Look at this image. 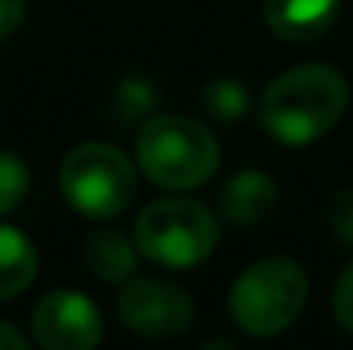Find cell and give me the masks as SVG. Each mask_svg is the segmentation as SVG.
I'll return each instance as SVG.
<instances>
[{"label": "cell", "instance_id": "cell-1", "mask_svg": "<svg viewBox=\"0 0 353 350\" xmlns=\"http://www.w3.org/2000/svg\"><path fill=\"white\" fill-rule=\"evenodd\" d=\"M347 79L333 66L305 62L268 83L257 100V117L274 141L299 148L330 134L347 110Z\"/></svg>", "mask_w": 353, "mask_h": 350}, {"label": "cell", "instance_id": "cell-2", "mask_svg": "<svg viewBox=\"0 0 353 350\" xmlns=\"http://www.w3.org/2000/svg\"><path fill=\"white\" fill-rule=\"evenodd\" d=\"M134 158L158 189H199L220 168V144L210 127L185 114H158L141 124Z\"/></svg>", "mask_w": 353, "mask_h": 350}, {"label": "cell", "instance_id": "cell-3", "mask_svg": "<svg viewBox=\"0 0 353 350\" xmlns=\"http://www.w3.org/2000/svg\"><path fill=\"white\" fill-rule=\"evenodd\" d=\"M309 278L292 257H264L240 271L230 289V316L234 323L257 337L271 340L285 333L305 309Z\"/></svg>", "mask_w": 353, "mask_h": 350}, {"label": "cell", "instance_id": "cell-4", "mask_svg": "<svg viewBox=\"0 0 353 350\" xmlns=\"http://www.w3.org/2000/svg\"><path fill=\"white\" fill-rule=\"evenodd\" d=\"M220 240V220L210 206L192 200H161L141 210L134 224V244L137 251L175 271H189L203 264Z\"/></svg>", "mask_w": 353, "mask_h": 350}, {"label": "cell", "instance_id": "cell-5", "mask_svg": "<svg viewBox=\"0 0 353 350\" xmlns=\"http://www.w3.org/2000/svg\"><path fill=\"white\" fill-rule=\"evenodd\" d=\"M59 186L65 203L90 217V220H110L120 217L134 196H137V168L134 162L103 141H90L72 148L62 158L59 168Z\"/></svg>", "mask_w": 353, "mask_h": 350}, {"label": "cell", "instance_id": "cell-6", "mask_svg": "<svg viewBox=\"0 0 353 350\" xmlns=\"http://www.w3.org/2000/svg\"><path fill=\"white\" fill-rule=\"evenodd\" d=\"M120 323L151 340L182 337L196 323V302L185 289L158 282V278H127L117 299Z\"/></svg>", "mask_w": 353, "mask_h": 350}, {"label": "cell", "instance_id": "cell-7", "mask_svg": "<svg viewBox=\"0 0 353 350\" xmlns=\"http://www.w3.org/2000/svg\"><path fill=\"white\" fill-rule=\"evenodd\" d=\"M31 333L45 350H93L103 340V316L83 292L62 289L34 306Z\"/></svg>", "mask_w": 353, "mask_h": 350}, {"label": "cell", "instance_id": "cell-8", "mask_svg": "<svg viewBox=\"0 0 353 350\" xmlns=\"http://www.w3.org/2000/svg\"><path fill=\"white\" fill-rule=\"evenodd\" d=\"M340 3L343 0H264V21L285 41H316L336 24Z\"/></svg>", "mask_w": 353, "mask_h": 350}, {"label": "cell", "instance_id": "cell-9", "mask_svg": "<svg viewBox=\"0 0 353 350\" xmlns=\"http://www.w3.org/2000/svg\"><path fill=\"white\" fill-rule=\"evenodd\" d=\"M278 206V186L268 172L247 168L236 172L234 179H227V186L220 189V213L230 224H261L274 213Z\"/></svg>", "mask_w": 353, "mask_h": 350}, {"label": "cell", "instance_id": "cell-10", "mask_svg": "<svg viewBox=\"0 0 353 350\" xmlns=\"http://www.w3.org/2000/svg\"><path fill=\"white\" fill-rule=\"evenodd\" d=\"M83 257H86V268L100 282H127L137 264V244L127 240V233L103 227L86 237Z\"/></svg>", "mask_w": 353, "mask_h": 350}, {"label": "cell", "instance_id": "cell-11", "mask_svg": "<svg viewBox=\"0 0 353 350\" xmlns=\"http://www.w3.org/2000/svg\"><path fill=\"white\" fill-rule=\"evenodd\" d=\"M38 275L34 244L10 224L0 220V299L21 295Z\"/></svg>", "mask_w": 353, "mask_h": 350}, {"label": "cell", "instance_id": "cell-12", "mask_svg": "<svg viewBox=\"0 0 353 350\" xmlns=\"http://www.w3.org/2000/svg\"><path fill=\"white\" fill-rule=\"evenodd\" d=\"M203 107L216 120H240V117L250 110V97H247L243 83H236L230 76H216L203 90Z\"/></svg>", "mask_w": 353, "mask_h": 350}, {"label": "cell", "instance_id": "cell-13", "mask_svg": "<svg viewBox=\"0 0 353 350\" xmlns=\"http://www.w3.org/2000/svg\"><path fill=\"white\" fill-rule=\"evenodd\" d=\"M31 189V172L21 155L0 148V213H10L24 203Z\"/></svg>", "mask_w": 353, "mask_h": 350}, {"label": "cell", "instance_id": "cell-14", "mask_svg": "<svg viewBox=\"0 0 353 350\" xmlns=\"http://www.w3.org/2000/svg\"><path fill=\"white\" fill-rule=\"evenodd\" d=\"M114 114L123 120V124H130V120H137V117H144L151 107H154V90H151V83L148 79H123L117 86V93H114Z\"/></svg>", "mask_w": 353, "mask_h": 350}, {"label": "cell", "instance_id": "cell-15", "mask_svg": "<svg viewBox=\"0 0 353 350\" xmlns=\"http://www.w3.org/2000/svg\"><path fill=\"white\" fill-rule=\"evenodd\" d=\"M326 220H330V231L340 244L353 247V186H343L333 193L330 206H326Z\"/></svg>", "mask_w": 353, "mask_h": 350}, {"label": "cell", "instance_id": "cell-16", "mask_svg": "<svg viewBox=\"0 0 353 350\" xmlns=\"http://www.w3.org/2000/svg\"><path fill=\"white\" fill-rule=\"evenodd\" d=\"M333 316L336 323L353 333V261L343 268V275L336 278V289H333Z\"/></svg>", "mask_w": 353, "mask_h": 350}, {"label": "cell", "instance_id": "cell-17", "mask_svg": "<svg viewBox=\"0 0 353 350\" xmlns=\"http://www.w3.org/2000/svg\"><path fill=\"white\" fill-rule=\"evenodd\" d=\"M28 14V0H0V38H10Z\"/></svg>", "mask_w": 353, "mask_h": 350}, {"label": "cell", "instance_id": "cell-18", "mask_svg": "<svg viewBox=\"0 0 353 350\" xmlns=\"http://www.w3.org/2000/svg\"><path fill=\"white\" fill-rule=\"evenodd\" d=\"M3 347L24 350V347H28V337H24V333H17L10 323H3V320H0V350H3Z\"/></svg>", "mask_w": 353, "mask_h": 350}]
</instances>
